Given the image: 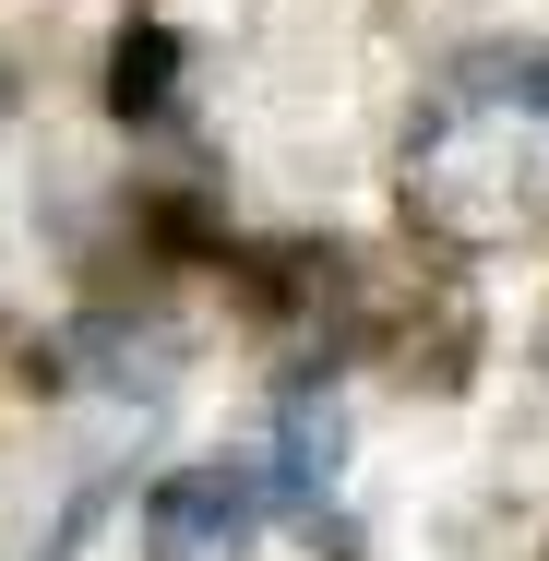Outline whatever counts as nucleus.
<instances>
[{
  "mask_svg": "<svg viewBox=\"0 0 549 561\" xmlns=\"http://www.w3.org/2000/svg\"><path fill=\"white\" fill-rule=\"evenodd\" d=\"M323 478H334V407L299 394V407H287V454H275V502H311Z\"/></svg>",
  "mask_w": 549,
  "mask_h": 561,
  "instance_id": "20e7f679",
  "label": "nucleus"
},
{
  "mask_svg": "<svg viewBox=\"0 0 549 561\" xmlns=\"http://www.w3.org/2000/svg\"><path fill=\"white\" fill-rule=\"evenodd\" d=\"M0 131H12V84H0Z\"/></svg>",
  "mask_w": 549,
  "mask_h": 561,
  "instance_id": "39448f33",
  "label": "nucleus"
},
{
  "mask_svg": "<svg viewBox=\"0 0 549 561\" xmlns=\"http://www.w3.org/2000/svg\"><path fill=\"white\" fill-rule=\"evenodd\" d=\"M263 478L251 466H180V478H156V502H144V561H239L251 550V526H263Z\"/></svg>",
  "mask_w": 549,
  "mask_h": 561,
  "instance_id": "f03ea898",
  "label": "nucleus"
},
{
  "mask_svg": "<svg viewBox=\"0 0 549 561\" xmlns=\"http://www.w3.org/2000/svg\"><path fill=\"white\" fill-rule=\"evenodd\" d=\"M168 72H180V48H168L156 24H131V36H119V60H108V108H119V119L168 108Z\"/></svg>",
  "mask_w": 549,
  "mask_h": 561,
  "instance_id": "7ed1b4c3",
  "label": "nucleus"
},
{
  "mask_svg": "<svg viewBox=\"0 0 549 561\" xmlns=\"http://www.w3.org/2000/svg\"><path fill=\"white\" fill-rule=\"evenodd\" d=\"M407 204L442 239H514L549 216V60H478L407 156Z\"/></svg>",
  "mask_w": 549,
  "mask_h": 561,
  "instance_id": "f257e3e1",
  "label": "nucleus"
}]
</instances>
